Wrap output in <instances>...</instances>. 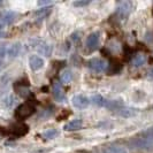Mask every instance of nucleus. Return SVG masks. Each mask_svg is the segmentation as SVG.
Segmentation results:
<instances>
[{
    "label": "nucleus",
    "mask_w": 153,
    "mask_h": 153,
    "mask_svg": "<svg viewBox=\"0 0 153 153\" xmlns=\"http://www.w3.org/2000/svg\"><path fill=\"white\" fill-rule=\"evenodd\" d=\"M130 147L138 151L151 152L153 151V136H143V137L135 138L130 142Z\"/></svg>",
    "instance_id": "1"
},
{
    "label": "nucleus",
    "mask_w": 153,
    "mask_h": 153,
    "mask_svg": "<svg viewBox=\"0 0 153 153\" xmlns=\"http://www.w3.org/2000/svg\"><path fill=\"white\" fill-rule=\"evenodd\" d=\"M88 67L92 69L93 71H96V73H102L107 68V61L104 60V59H100V58H94V59L89 60Z\"/></svg>",
    "instance_id": "2"
},
{
    "label": "nucleus",
    "mask_w": 153,
    "mask_h": 153,
    "mask_svg": "<svg viewBox=\"0 0 153 153\" xmlns=\"http://www.w3.org/2000/svg\"><path fill=\"white\" fill-rule=\"evenodd\" d=\"M33 112H35V107L32 105H30L29 102H25V104H22L21 106L17 107L15 115L19 119H27L30 115L33 114Z\"/></svg>",
    "instance_id": "3"
},
{
    "label": "nucleus",
    "mask_w": 153,
    "mask_h": 153,
    "mask_svg": "<svg viewBox=\"0 0 153 153\" xmlns=\"http://www.w3.org/2000/svg\"><path fill=\"white\" fill-rule=\"evenodd\" d=\"M131 9H132V4L129 1H123L121 4H119V6L116 7V15L121 20H124L129 16Z\"/></svg>",
    "instance_id": "4"
},
{
    "label": "nucleus",
    "mask_w": 153,
    "mask_h": 153,
    "mask_svg": "<svg viewBox=\"0 0 153 153\" xmlns=\"http://www.w3.org/2000/svg\"><path fill=\"white\" fill-rule=\"evenodd\" d=\"M17 14L14 12H4L0 14V28L9 25L16 20Z\"/></svg>",
    "instance_id": "5"
},
{
    "label": "nucleus",
    "mask_w": 153,
    "mask_h": 153,
    "mask_svg": "<svg viewBox=\"0 0 153 153\" xmlns=\"http://www.w3.org/2000/svg\"><path fill=\"white\" fill-rule=\"evenodd\" d=\"M71 102H73V105H74L76 108L82 109V108L88 107V105H89L90 100L88 99L85 96H83V94H77V96H75V97L73 98Z\"/></svg>",
    "instance_id": "6"
},
{
    "label": "nucleus",
    "mask_w": 153,
    "mask_h": 153,
    "mask_svg": "<svg viewBox=\"0 0 153 153\" xmlns=\"http://www.w3.org/2000/svg\"><path fill=\"white\" fill-rule=\"evenodd\" d=\"M100 35L99 32H92L91 35H89V37L86 38V46L89 50H96L99 45Z\"/></svg>",
    "instance_id": "7"
},
{
    "label": "nucleus",
    "mask_w": 153,
    "mask_h": 153,
    "mask_svg": "<svg viewBox=\"0 0 153 153\" xmlns=\"http://www.w3.org/2000/svg\"><path fill=\"white\" fill-rule=\"evenodd\" d=\"M35 48L37 50V52L45 55V56H50L53 52V46L47 44L45 42H39L38 44L35 46Z\"/></svg>",
    "instance_id": "8"
},
{
    "label": "nucleus",
    "mask_w": 153,
    "mask_h": 153,
    "mask_svg": "<svg viewBox=\"0 0 153 153\" xmlns=\"http://www.w3.org/2000/svg\"><path fill=\"white\" fill-rule=\"evenodd\" d=\"M29 66L32 70H39L44 66V60L38 55H31L29 58Z\"/></svg>",
    "instance_id": "9"
},
{
    "label": "nucleus",
    "mask_w": 153,
    "mask_h": 153,
    "mask_svg": "<svg viewBox=\"0 0 153 153\" xmlns=\"http://www.w3.org/2000/svg\"><path fill=\"white\" fill-rule=\"evenodd\" d=\"M83 126V121L81 119H75V120H71L70 122H68L65 127L63 129L66 131H76L79 130Z\"/></svg>",
    "instance_id": "10"
},
{
    "label": "nucleus",
    "mask_w": 153,
    "mask_h": 153,
    "mask_svg": "<svg viewBox=\"0 0 153 153\" xmlns=\"http://www.w3.org/2000/svg\"><path fill=\"white\" fill-rule=\"evenodd\" d=\"M12 134L15 135V136H23L28 132V127L23 123H19V124H15L14 127H12Z\"/></svg>",
    "instance_id": "11"
},
{
    "label": "nucleus",
    "mask_w": 153,
    "mask_h": 153,
    "mask_svg": "<svg viewBox=\"0 0 153 153\" xmlns=\"http://www.w3.org/2000/svg\"><path fill=\"white\" fill-rule=\"evenodd\" d=\"M105 107L111 111H119L120 108L123 107V102L122 100H106Z\"/></svg>",
    "instance_id": "12"
},
{
    "label": "nucleus",
    "mask_w": 153,
    "mask_h": 153,
    "mask_svg": "<svg viewBox=\"0 0 153 153\" xmlns=\"http://www.w3.org/2000/svg\"><path fill=\"white\" fill-rule=\"evenodd\" d=\"M116 113L120 115V116H122V117H131V116H135V115L137 114V111L134 109V108L124 107V106H123V107L120 108L119 111H116Z\"/></svg>",
    "instance_id": "13"
},
{
    "label": "nucleus",
    "mask_w": 153,
    "mask_h": 153,
    "mask_svg": "<svg viewBox=\"0 0 153 153\" xmlns=\"http://www.w3.org/2000/svg\"><path fill=\"white\" fill-rule=\"evenodd\" d=\"M20 51H21V45L19 43H16V44H13L8 47L7 55L9 58H16L20 54Z\"/></svg>",
    "instance_id": "14"
},
{
    "label": "nucleus",
    "mask_w": 153,
    "mask_h": 153,
    "mask_svg": "<svg viewBox=\"0 0 153 153\" xmlns=\"http://www.w3.org/2000/svg\"><path fill=\"white\" fill-rule=\"evenodd\" d=\"M53 96H54V98L58 100V101H60V102L66 100V94H65V92L62 91V89L58 84L54 85V88H53Z\"/></svg>",
    "instance_id": "15"
},
{
    "label": "nucleus",
    "mask_w": 153,
    "mask_h": 153,
    "mask_svg": "<svg viewBox=\"0 0 153 153\" xmlns=\"http://www.w3.org/2000/svg\"><path fill=\"white\" fill-rule=\"evenodd\" d=\"M73 71L70 70V69H65L61 73V75H60V79H61L62 83H65V84H68L71 82V79H73Z\"/></svg>",
    "instance_id": "16"
},
{
    "label": "nucleus",
    "mask_w": 153,
    "mask_h": 153,
    "mask_svg": "<svg viewBox=\"0 0 153 153\" xmlns=\"http://www.w3.org/2000/svg\"><path fill=\"white\" fill-rule=\"evenodd\" d=\"M146 62V56L144 54H137L134 56V59L131 60V65L134 67H140L143 66L144 63Z\"/></svg>",
    "instance_id": "17"
},
{
    "label": "nucleus",
    "mask_w": 153,
    "mask_h": 153,
    "mask_svg": "<svg viewBox=\"0 0 153 153\" xmlns=\"http://www.w3.org/2000/svg\"><path fill=\"white\" fill-rule=\"evenodd\" d=\"M90 101H91L93 105L99 106V107L105 106V102H106V100L104 99V97H102V96H100V94H94V96H92Z\"/></svg>",
    "instance_id": "18"
},
{
    "label": "nucleus",
    "mask_w": 153,
    "mask_h": 153,
    "mask_svg": "<svg viewBox=\"0 0 153 153\" xmlns=\"http://www.w3.org/2000/svg\"><path fill=\"white\" fill-rule=\"evenodd\" d=\"M102 153H128V151L121 146H109L102 150Z\"/></svg>",
    "instance_id": "19"
},
{
    "label": "nucleus",
    "mask_w": 153,
    "mask_h": 153,
    "mask_svg": "<svg viewBox=\"0 0 153 153\" xmlns=\"http://www.w3.org/2000/svg\"><path fill=\"white\" fill-rule=\"evenodd\" d=\"M51 7H45V8H42V9H39L38 12H36L35 13V15L37 16L38 19H45L46 16H48L50 15V13H51Z\"/></svg>",
    "instance_id": "20"
},
{
    "label": "nucleus",
    "mask_w": 153,
    "mask_h": 153,
    "mask_svg": "<svg viewBox=\"0 0 153 153\" xmlns=\"http://www.w3.org/2000/svg\"><path fill=\"white\" fill-rule=\"evenodd\" d=\"M58 130H55V129H48L47 131H45L44 134H43V136H44V138H46V139H53V138H55L56 136H58Z\"/></svg>",
    "instance_id": "21"
},
{
    "label": "nucleus",
    "mask_w": 153,
    "mask_h": 153,
    "mask_svg": "<svg viewBox=\"0 0 153 153\" xmlns=\"http://www.w3.org/2000/svg\"><path fill=\"white\" fill-rule=\"evenodd\" d=\"M7 50L8 47L6 45H0V59L7 55Z\"/></svg>",
    "instance_id": "22"
},
{
    "label": "nucleus",
    "mask_w": 153,
    "mask_h": 153,
    "mask_svg": "<svg viewBox=\"0 0 153 153\" xmlns=\"http://www.w3.org/2000/svg\"><path fill=\"white\" fill-rule=\"evenodd\" d=\"M89 4H90V1H89V0H85V1H75V2H74V5L77 6V7L86 6V5H89Z\"/></svg>",
    "instance_id": "23"
},
{
    "label": "nucleus",
    "mask_w": 153,
    "mask_h": 153,
    "mask_svg": "<svg viewBox=\"0 0 153 153\" xmlns=\"http://www.w3.org/2000/svg\"><path fill=\"white\" fill-rule=\"evenodd\" d=\"M51 4H52L51 1H39V2H38L39 6H44V5H51Z\"/></svg>",
    "instance_id": "24"
},
{
    "label": "nucleus",
    "mask_w": 153,
    "mask_h": 153,
    "mask_svg": "<svg viewBox=\"0 0 153 153\" xmlns=\"http://www.w3.org/2000/svg\"><path fill=\"white\" fill-rule=\"evenodd\" d=\"M149 77H151V78H152V77H153V68L151 69L150 71H149Z\"/></svg>",
    "instance_id": "25"
},
{
    "label": "nucleus",
    "mask_w": 153,
    "mask_h": 153,
    "mask_svg": "<svg viewBox=\"0 0 153 153\" xmlns=\"http://www.w3.org/2000/svg\"><path fill=\"white\" fill-rule=\"evenodd\" d=\"M5 36H6V33H5V32H1V31H0V38H1V37H5Z\"/></svg>",
    "instance_id": "26"
},
{
    "label": "nucleus",
    "mask_w": 153,
    "mask_h": 153,
    "mask_svg": "<svg viewBox=\"0 0 153 153\" xmlns=\"http://www.w3.org/2000/svg\"><path fill=\"white\" fill-rule=\"evenodd\" d=\"M0 5H2V2H1V1H0Z\"/></svg>",
    "instance_id": "27"
}]
</instances>
